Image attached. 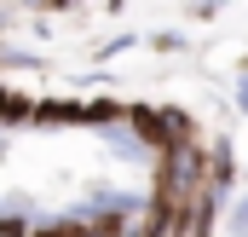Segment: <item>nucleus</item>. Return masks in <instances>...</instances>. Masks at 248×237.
Returning a JSON list of instances; mask_svg holds the SVG:
<instances>
[{"label":"nucleus","mask_w":248,"mask_h":237,"mask_svg":"<svg viewBox=\"0 0 248 237\" xmlns=\"http://www.w3.org/2000/svg\"><path fill=\"white\" fill-rule=\"evenodd\" d=\"M243 110H248V69H243Z\"/></svg>","instance_id":"nucleus-2"},{"label":"nucleus","mask_w":248,"mask_h":237,"mask_svg":"<svg viewBox=\"0 0 248 237\" xmlns=\"http://www.w3.org/2000/svg\"><path fill=\"white\" fill-rule=\"evenodd\" d=\"M237 226H248V203H243V208H237Z\"/></svg>","instance_id":"nucleus-1"}]
</instances>
